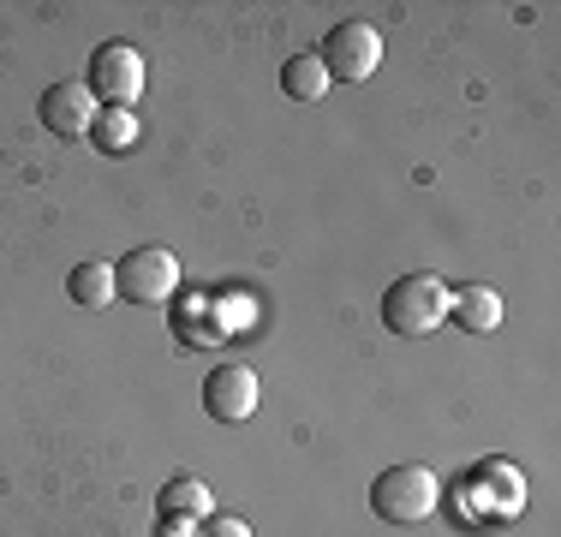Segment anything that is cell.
<instances>
[{
    "label": "cell",
    "instance_id": "1",
    "mask_svg": "<svg viewBox=\"0 0 561 537\" xmlns=\"http://www.w3.org/2000/svg\"><path fill=\"white\" fill-rule=\"evenodd\" d=\"M443 502V483H436L431 466H389L377 483H370V514L389 519V526H424Z\"/></svg>",
    "mask_w": 561,
    "mask_h": 537
},
{
    "label": "cell",
    "instance_id": "2",
    "mask_svg": "<svg viewBox=\"0 0 561 537\" xmlns=\"http://www.w3.org/2000/svg\"><path fill=\"white\" fill-rule=\"evenodd\" d=\"M448 317V287L436 275H400L389 293H382V329L400 334V341H424L436 322Z\"/></svg>",
    "mask_w": 561,
    "mask_h": 537
},
{
    "label": "cell",
    "instance_id": "3",
    "mask_svg": "<svg viewBox=\"0 0 561 537\" xmlns=\"http://www.w3.org/2000/svg\"><path fill=\"white\" fill-rule=\"evenodd\" d=\"M180 287V258L168 245H138L114 263V299L131 305H168Z\"/></svg>",
    "mask_w": 561,
    "mask_h": 537
},
{
    "label": "cell",
    "instance_id": "4",
    "mask_svg": "<svg viewBox=\"0 0 561 537\" xmlns=\"http://www.w3.org/2000/svg\"><path fill=\"white\" fill-rule=\"evenodd\" d=\"M90 96L131 114V102H144V54L131 43L96 48V60H90Z\"/></svg>",
    "mask_w": 561,
    "mask_h": 537
},
{
    "label": "cell",
    "instance_id": "5",
    "mask_svg": "<svg viewBox=\"0 0 561 537\" xmlns=\"http://www.w3.org/2000/svg\"><path fill=\"white\" fill-rule=\"evenodd\" d=\"M317 60L329 66V84H335V78L341 84H365V78L382 66V36L370 31V24H335Z\"/></svg>",
    "mask_w": 561,
    "mask_h": 537
},
{
    "label": "cell",
    "instance_id": "6",
    "mask_svg": "<svg viewBox=\"0 0 561 537\" xmlns=\"http://www.w3.org/2000/svg\"><path fill=\"white\" fill-rule=\"evenodd\" d=\"M263 388H257V370L239 365V358H227V365H216L204 376V412L216 424H245L251 412H257Z\"/></svg>",
    "mask_w": 561,
    "mask_h": 537
},
{
    "label": "cell",
    "instance_id": "7",
    "mask_svg": "<svg viewBox=\"0 0 561 537\" xmlns=\"http://www.w3.org/2000/svg\"><path fill=\"white\" fill-rule=\"evenodd\" d=\"M96 96H90V84H48L43 96V126L55 132V138H90L96 132Z\"/></svg>",
    "mask_w": 561,
    "mask_h": 537
},
{
    "label": "cell",
    "instance_id": "8",
    "mask_svg": "<svg viewBox=\"0 0 561 537\" xmlns=\"http://www.w3.org/2000/svg\"><path fill=\"white\" fill-rule=\"evenodd\" d=\"M448 317L460 322L466 334H490V329L502 322V293L484 287V281H472V287L448 293Z\"/></svg>",
    "mask_w": 561,
    "mask_h": 537
},
{
    "label": "cell",
    "instance_id": "9",
    "mask_svg": "<svg viewBox=\"0 0 561 537\" xmlns=\"http://www.w3.org/2000/svg\"><path fill=\"white\" fill-rule=\"evenodd\" d=\"M280 90H287L293 102H323L329 96V66L317 60V54H293L287 66H280Z\"/></svg>",
    "mask_w": 561,
    "mask_h": 537
},
{
    "label": "cell",
    "instance_id": "10",
    "mask_svg": "<svg viewBox=\"0 0 561 537\" xmlns=\"http://www.w3.org/2000/svg\"><path fill=\"white\" fill-rule=\"evenodd\" d=\"M66 299L72 305H84V311H96V305H108L114 299V268L108 263H72V275H66Z\"/></svg>",
    "mask_w": 561,
    "mask_h": 537
},
{
    "label": "cell",
    "instance_id": "11",
    "mask_svg": "<svg viewBox=\"0 0 561 537\" xmlns=\"http://www.w3.org/2000/svg\"><path fill=\"white\" fill-rule=\"evenodd\" d=\"M90 138H96V150L119 156L131 138H138V114H126V107H102V114H96V132H90Z\"/></svg>",
    "mask_w": 561,
    "mask_h": 537
},
{
    "label": "cell",
    "instance_id": "12",
    "mask_svg": "<svg viewBox=\"0 0 561 537\" xmlns=\"http://www.w3.org/2000/svg\"><path fill=\"white\" fill-rule=\"evenodd\" d=\"M162 514L180 519V514H209V483L204 478H173L162 490Z\"/></svg>",
    "mask_w": 561,
    "mask_h": 537
},
{
    "label": "cell",
    "instance_id": "13",
    "mask_svg": "<svg viewBox=\"0 0 561 537\" xmlns=\"http://www.w3.org/2000/svg\"><path fill=\"white\" fill-rule=\"evenodd\" d=\"M173 334H180V341L197 353V346H216L221 341V322H209L204 317V299H197V305H185V311L173 317Z\"/></svg>",
    "mask_w": 561,
    "mask_h": 537
},
{
    "label": "cell",
    "instance_id": "14",
    "mask_svg": "<svg viewBox=\"0 0 561 537\" xmlns=\"http://www.w3.org/2000/svg\"><path fill=\"white\" fill-rule=\"evenodd\" d=\"M197 537H251V526H245L239 514H209V519H204V532H197Z\"/></svg>",
    "mask_w": 561,
    "mask_h": 537
}]
</instances>
